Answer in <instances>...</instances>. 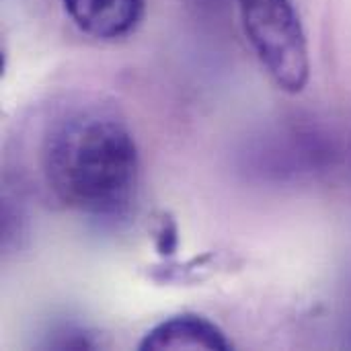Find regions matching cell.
<instances>
[{"instance_id":"4","label":"cell","mask_w":351,"mask_h":351,"mask_svg":"<svg viewBox=\"0 0 351 351\" xmlns=\"http://www.w3.org/2000/svg\"><path fill=\"white\" fill-rule=\"evenodd\" d=\"M142 351L208 350L226 351L232 348L222 329L199 315H177L154 325L138 346Z\"/></svg>"},{"instance_id":"3","label":"cell","mask_w":351,"mask_h":351,"mask_svg":"<svg viewBox=\"0 0 351 351\" xmlns=\"http://www.w3.org/2000/svg\"><path fill=\"white\" fill-rule=\"evenodd\" d=\"M70 21L88 37L115 41L140 25L146 0H62Z\"/></svg>"},{"instance_id":"5","label":"cell","mask_w":351,"mask_h":351,"mask_svg":"<svg viewBox=\"0 0 351 351\" xmlns=\"http://www.w3.org/2000/svg\"><path fill=\"white\" fill-rule=\"evenodd\" d=\"M154 243H156V249H158V253H160L162 257L173 255V253L177 251V243H179L177 226H175V222H173L169 216H165V218L160 220V224H158V228H156V239H154Z\"/></svg>"},{"instance_id":"1","label":"cell","mask_w":351,"mask_h":351,"mask_svg":"<svg viewBox=\"0 0 351 351\" xmlns=\"http://www.w3.org/2000/svg\"><path fill=\"white\" fill-rule=\"evenodd\" d=\"M39 167L47 191L64 208L111 218L134 197L140 154L132 130L113 109L76 105L47 125Z\"/></svg>"},{"instance_id":"2","label":"cell","mask_w":351,"mask_h":351,"mask_svg":"<svg viewBox=\"0 0 351 351\" xmlns=\"http://www.w3.org/2000/svg\"><path fill=\"white\" fill-rule=\"evenodd\" d=\"M251 49L271 82L298 95L311 78L306 31L294 0H237Z\"/></svg>"}]
</instances>
